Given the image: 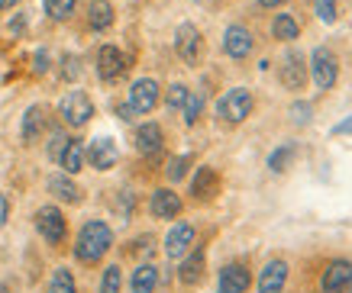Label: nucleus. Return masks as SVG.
Instances as JSON below:
<instances>
[{
  "label": "nucleus",
  "instance_id": "20e7f679",
  "mask_svg": "<svg viewBox=\"0 0 352 293\" xmlns=\"http://www.w3.org/2000/svg\"><path fill=\"white\" fill-rule=\"evenodd\" d=\"M58 113H62V119L68 126L81 129V126L91 123V116H94V104H91V97H87L85 91H68V94L62 97V104H58Z\"/></svg>",
  "mask_w": 352,
  "mask_h": 293
},
{
  "label": "nucleus",
  "instance_id": "9d476101",
  "mask_svg": "<svg viewBox=\"0 0 352 293\" xmlns=\"http://www.w3.org/2000/svg\"><path fill=\"white\" fill-rule=\"evenodd\" d=\"M85 152H87V158H91V167H97V171H110V167L117 165V158H120L117 142H113V139H107V136L94 139Z\"/></svg>",
  "mask_w": 352,
  "mask_h": 293
},
{
  "label": "nucleus",
  "instance_id": "473e14b6",
  "mask_svg": "<svg viewBox=\"0 0 352 293\" xmlns=\"http://www.w3.org/2000/svg\"><path fill=\"white\" fill-rule=\"evenodd\" d=\"M314 13L323 23H336V0H314Z\"/></svg>",
  "mask_w": 352,
  "mask_h": 293
},
{
  "label": "nucleus",
  "instance_id": "a211bd4d",
  "mask_svg": "<svg viewBox=\"0 0 352 293\" xmlns=\"http://www.w3.org/2000/svg\"><path fill=\"white\" fill-rule=\"evenodd\" d=\"M87 23H91V30H97V32L110 30V26H113V3H110V0H91Z\"/></svg>",
  "mask_w": 352,
  "mask_h": 293
},
{
  "label": "nucleus",
  "instance_id": "39448f33",
  "mask_svg": "<svg viewBox=\"0 0 352 293\" xmlns=\"http://www.w3.org/2000/svg\"><path fill=\"white\" fill-rule=\"evenodd\" d=\"M175 52L182 58L184 65H197L201 62V52H204V39H201V30L194 23H182L178 32H175Z\"/></svg>",
  "mask_w": 352,
  "mask_h": 293
},
{
  "label": "nucleus",
  "instance_id": "b1692460",
  "mask_svg": "<svg viewBox=\"0 0 352 293\" xmlns=\"http://www.w3.org/2000/svg\"><path fill=\"white\" fill-rule=\"evenodd\" d=\"M155 283H159V271H155L152 264H142V268H136V271H133L129 287H133V293H152V290H155Z\"/></svg>",
  "mask_w": 352,
  "mask_h": 293
},
{
  "label": "nucleus",
  "instance_id": "a878e982",
  "mask_svg": "<svg viewBox=\"0 0 352 293\" xmlns=\"http://www.w3.org/2000/svg\"><path fill=\"white\" fill-rule=\"evenodd\" d=\"M49 293H78L75 290V277L68 268H55L52 281H49Z\"/></svg>",
  "mask_w": 352,
  "mask_h": 293
},
{
  "label": "nucleus",
  "instance_id": "7ed1b4c3",
  "mask_svg": "<svg viewBox=\"0 0 352 293\" xmlns=\"http://www.w3.org/2000/svg\"><path fill=\"white\" fill-rule=\"evenodd\" d=\"M252 94L245 91V87H233V91H226L223 97H220V104H217V116L220 119H226V123H243L245 116L252 113Z\"/></svg>",
  "mask_w": 352,
  "mask_h": 293
},
{
  "label": "nucleus",
  "instance_id": "72a5a7b5",
  "mask_svg": "<svg viewBox=\"0 0 352 293\" xmlns=\"http://www.w3.org/2000/svg\"><path fill=\"white\" fill-rule=\"evenodd\" d=\"M188 165H191V158H188V155L171 158V161H168V178H171V180H182L184 171H188Z\"/></svg>",
  "mask_w": 352,
  "mask_h": 293
},
{
  "label": "nucleus",
  "instance_id": "f704fd0d",
  "mask_svg": "<svg viewBox=\"0 0 352 293\" xmlns=\"http://www.w3.org/2000/svg\"><path fill=\"white\" fill-rule=\"evenodd\" d=\"M291 123H298V126H307L310 123V104H294L291 106Z\"/></svg>",
  "mask_w": 352,
  "mask_h": 293
},
{
  "label": "nucleus",
  "instance_id": "4468645a",
  "mask_svg": "<svg viewBox=\"0 0 352 293\" xmlns=\"http://www.w3.org/2000/svg\"><path fill=\"white\" fill-rule=\"evenodd\" d=\"M149 209L155 220H175V216L182 213V197H178L175 190H155Z\"/></svg>",
  "mask_w": 352,
  "mask_h": 293
},
{
  "label": "nucleus",
  "instance_id": "6e6552de",
  "mask_svg": "<svg viewBox=\"0 0 352 293\" xmlns=\"http://www.w3.org/2000/svg\"><path fill=\"white\" fill-rule=\"evenodd\" d=\"M129 68V58L120 52L117 45H100V52H97V74H100V81H117L123 78Z\"/></svg>",
  "mask_w": 352,
  "mask_h": 293
},
{
  "label": "nucleus",
  "instance_id": "1a4fd4ad",
  "mask_svg": "<svg viewBox=\"0 0 352 293\" xmlns=\"http://www.w3.org/2000/svg\"><path fill=\"white\" fill-rule=\"evenodd\" d=\"M256 49V39H252V32L245 30V26H239V23H233V26H226L223 32V52L230 55V58H245V55Z\"/></svg>",
  "mask_w": 352,
  "mask_h": 293
},
{
  "label": "nucleus",
  "instance_id": "a18cd8bd",
  "mask_svg": "<svg viewBox=\"0 0 352 293\" xmlns=\"http://www.w3.org/2000/svg\"><path fill=\"white\" fill-rule=\"evenodd\" d=\"M217 293H220V290H217Z\"/></svg>",
  "mask_w": 352,
  "mask_h": 293
},
{
  "label": "nucleus",
  "instance_id": "c756f323",
  "mask_svg": "<svg viewBox=\"0 0 352 293\" xmlns=\"http://www.w3.org/2000/svg\"><path fill=\"white\" fill-rule=\"evenodd\" d=\"M184 123L188 126H194L197 123V116H201V110H204V94H197V91H194V94H188V100H184Z\"/></svg>",
  "mask_w": 352,
  "mask_h": 293
},
{
  "label": "nucleus",
  "instance_id": "e433bc0d",
  "mask_svg": "<svg viewBox=\"0 0 352 293\" xmlns=\"http://www.w3.org/2000/svg\"><path fill=\"white\" fill-rule=\"evenodd\" d=\"M45 68H49V52H36V58H32V71L45 74Z\"/></svg>",
  "mask_w": 352,
  "mask_h": 293
},
{
  "label": "nucleus",
  "instance_id": "4be33fe9",
  "mask_svg": "<svg viewBox=\"0 0 352 293\" xmlns=\"http://www.w3.org/2000/svg\"><path fill=\"white\" fill-rule=\"evenodd\" d=\"M85 158H87L85 142H81V139H72V142H68V148L62 152V161H58V165H62L68 174H78V171L85 167Z\"/></svg>",
  "mask_w": 352,
  "mask_h": 293
},
{
  "label": "nucleus",
  "instance_id": "f03ea898",
  "mask_svg": "<svg viewBox=\"0 0 352 293\" xmlns=\"http://www.w3.org/2000/svg\"><path fill=\"white\" fill-rule=\"evenodd\" d=\"M310 74H314L317 91H333V87H336L340 62H336V55H333L327 45H317V49L310 52Z\"/></svg>",
  "mask_w": 352,
  "mask_h": 293
},
{
  "label": "nucleus",
  "instance_id": "2f4dec72",
  "mask_svg": "<svg viewBox=\"0 0 352 293\" xmlns=\"http://www.w3.org/2000/svg\"><path fill=\"white\" fill-rule=\"evenodd\" d=\"M188 94H191V91H188L184 84H171L168 94H165V104H168V110H182L184 100H188Z\"/></svg>",
  "mask_w": 352,
  "mask_h": 293
},
{
  "label": "nucleus",
  "instance_id": "c9c22d12",
  "mask_svg": "<svg viewBox=\"0 0 352 293\" xmlns=\"http://www.w3.org/2000/svg\"><path fill=\"white\" fill-rule=\"evenodd\" d=\"M65 68H62V74H65V78H68V81H75V78H78V74H81V65H78V58H75V55H65Z\"/></svg>",
  "mask_w": 352,
  "mask_h": 293
},
{
  "label": "nucleus",
  "instance_id": "58836bf2",
  "mask_svg": "<svg viewBox=\"0 0 352 293\" xmlns=\"http://www.w3.org/2000/svg\"><path fill=\"white\" fill-rule=\"evenodd\" d=\"M333 136H352V116L349 119H342L340 126H333Z\"/></svg>",
  "mask_w": 352,
  "mask_h": 293
},
{
  "label": "nucleus",
  "instance_id": "cd10ccee",
  "mask_svg": "<svg viewBox=\"0 0 352 293\" xmlns=\"http://www.w3.org/2000/svg\"><path fill=\"white\" fill-rule=\"evenodd\" d=\"M43 3H45V13H49L52 20H68L78 7V0H43Z\"/></svg>",
  "mask_w": 352,
  "mask_h": 293
},
{
  "label": "nucleus",
  "instance_id": "f257e3e1",
  "mask_svg": "<svg viewBox=\"0 0 352 293\" xmlns=\"http://www.w3.org/2000/svg\"><path fill=\"white\" fill-rule=\"evenodd\" d=\"M110 245H113V232H110V226L107 222H100V220H91V222L81 226V232H78L75 258L81 264H97L110 251Z\"/></svg>",
  "mask_w": 352,
  "mask_h": 293
},
{
  "label": "nucleus",
  "instance_id": "412c9836",
  "mask_svg": "<svg viewBox=\"0 0 352 293\" xmlns=\"http://www.w3.org/2000/svg\"><path fill=\"white\" fill-rule=\"evenodd\" d=\"M49 190L55 194V200H65V203H81V187H78L72 178H65V174H55L49 180Z\"/></svg>",
  "mask_w": 352,
  "mask_h": 293
},
{
  "label": "nucleus",
  "instance_id": "dca6fc26",
  "mask_svg": "<svg viewBox=\"0 0 352 293\" xmlns=\"http://www.w3.org/2000/svg\"><path fill=\"white\" fill-rule=\"evenodd\" d=\"M249 290V271L243 264H226L220 271V293H245Z\"/></svg>",
  "mask_w": 352,
  "mask_h": 293
},
{
  "label": "nucleus",
  "instance_id": "37998d69",
  "mask_svg": "<svg viewBox=\"0 0 352 293\" xmlns=\"http://www.w3.org/2000/svg\"><path fill=\"white\" fill-rule=\"evenodd\" d=\"M0 293H10V287H7V283H0Z\"/></svg>",
  "mask_w": 352,
  "mask_h": 293
},
{
  "label": "nucleus",
  "instance_id": "bb28decb",
  "mask_svg": "<svg viewBox=\"0 0 352 293\" xmlns=\"http://www.w3.org/2000/svg\"><path fill=\"white\" fill-rule=\"evenodd\" d=\"M291 158H294V145H291V142H285V145H278L275 152L268 155V167H272L275 174H281V171L288 167V161H291Z\"/></svg>",
  "mask_w": 352,
  "mask_h": 293
},
{
  "label": "nucleus",
  "instance_id": "f3484780",
  "mask_svg": "<svg viewBox=\"0 0 352 293\" xmlns=\"http://www.w3.org/2000/svg\"><path fill=\"white\" fill-rule=\"evenodd\" d=\"M136 152L139 155H155V152H162V129L155 123H146L136 129Z\"/></svg>",
  "mask_w": 352,
  "mask_h": 293
},
{
  "label": "nucleus",
  "instance_id": "79ce46f5",
  "mask_svg": "<svg viewBox=\"0 0 352 293\" xmlns=\"http://www.w3.org/2000/svg\"><path fill=\"white\" fill-rule=\"evenodd\" d=\"M7 7H10V3H7V0H0V13L7 10Z\"/></svg>",
  "mask_w": 352,
  "mask_h": 293
},
{
  "label": "nucleus",
  "instance_id": "2eb2a0df",
  "mask_svg": "<svg viewBox=\"0 0 352 293\" xmlns=\"http://www.w3.org/2000/svg\"><path fill=\"white\" fill-rule=\"evenodd\" d=\"M288 281V264L285 261H268L265 271L258 274V293H281Z\"/></svg>",
  "mask_w": 352,
  "mask_h": 293
},
{
  "label": "nucleus",
  "instance_id": "ea45409f",
  "mask_svg": "<svg viewBox=\"0 0 352 293\" xmlns=\"http://www.w3.org/2000/svg\"><path fill=\"white\" fill-rule=\"evenodd\" d=\"M117 116H120V119H133L136 113H133V106H129V104H123V106H117Z\"/></svg>",
  "mask_w": 352,
  "mask_h": 293
},
{
  "label": "nucleus",
  "instance_id": "aec40b11",
  "mask_svg": "<svg viewBox=\"0 0 352 293\" xmlns=\"http://www.w3.org/2000/svg\"><path fill=\"white\" fill-rule=\"evenodd\" d=\"M45 129V110L43 106H30L26 110V116H23V142H36V139L43 136Z\"/></svg>",
  "mask_w": 352,
  "mask_h": 293
},
{
  "label": "nucleus",
  "instance_id": "c85d7f7f",
  "mask_svg": "<svg viewBox=\"0 0 352 293\" xmlns=\"http://www.w3.org/2000/svg\"><path fill=\"white\" fill-rule=\"evenodd\" d=\"M68 142H72V139L65 136V129H52V132H49V148H45L49 158H52V161H62V152L68 148Z\"/></svg>",
  "mask_w": 352,
  "mask_h": 293
},
{
  "label": "nucleus",
  "instance_id": "393cba45",
  "mask_svg": "<svg viewBox=\"0 0 352 293\" xmlns=\"http://www.w3.org/2000/svg\"><path fill=\"white\" fill-rule=\"evenodd\" d=\"M178 277H182V283H188V287H191V283H201V277H204V251H194L191 258L182 264V274H178Z\"/></svg>",
  "mask_w": 352,
  "mask_h": 293
},
{
  "label": "nucleus",
  "instance_id": "423d86ee",
  "mask_svg": "<svg viewBox=\"0 0 352 293\" xmlns=\"http://www.w3.org/2000/svg\"><path fill=\"white\" fill-rule=\"evenodd\" d=\"M36 229H39V235H43L49 245H62L65 232H68V222H65L58 207H43L36 213Z\"/></svg>",
  "mask_w": 352,
  "mask_h": 293
},
{
  "label": "nucleus",
  "instance_id": "5701e85b",
  "mask_svg": "<svg viewBox=\"0 0 352 293\" xmlns=\"http://www.w3.org/2000/svg\"><path fill=\"white\" fill-rule=\"evenodd\" d=\"M272 36H275V39H281V42H294L300 36L298 20H294L291 13H278L275 23H272Z\"/></svg>",
  "mask_w": 352,
  "mask_h": 293
},
{
  "label": "nucleus",
  "instance_id": "6ab92c4d",
  "mask_svg": "<svg viewBox=\"0 0 352 293\" xmlns=\"http://www.w3.org/2000/svg\"><path fill=\"white\" fill-rule=\"evenodd\" d=\"M217 187H220V178H217L214 167H197V174H194V180H191V194H194V197H201V200L214 197Z\"/></svg>",
  "mask_w": 352,
  "mask_h": 293
},
{
  "label": "nucleus",
  "instance_id": "7c9ffc66",
  "mask_svg": "<svg viewBox=\"0 0 352 293\" xmlns=\"http://www.w3.org/2000/svg\"><path fill=\"white\" fill-rule=\"evenodd\" d=\"M120 283H123V274L117 264H110L104 271V281H100V293H120Z\"/></svg>",
  "mask_w": 352,
  "mask_h": 293
},
{
  "label": "nucleus",
  "instance_id": "4c0bfd02",
  "mask_svg": "<svg viewBox=\"0 0 352 293\" xmlns=\"http://www.w3.org/2000/svg\"><path fill=\"white\" fill-rule=\"evenodd\" d=\"M7 216H10V200H7V194H0V229L7 226Z\"/></svg>",
  "mask_w": 352,
  "mask_h": 293
},
{
  "label": "nucleus",
  "instance_id": "0eeeda50",
  "mask_svg": "<svg viewBox=\"0 0 352 293\" xmlns=\"http://www.w3.org/2000/svg\"><path fill=\"white\" fill-rule=\"evenodd\" d=\"M126 104L133 106V113L136 116L152 113V110L159 106V84L152 81V78H139V81H133Z\"/></svg>",
  "mask_w": 352,
  "mask_h": 293
},
{
  "label": "nucleus",
  "instance_id": "a19ab883",
  "mask_svg": "<svg viewBox=\"0 0 352 293\" xmlns=\"http://www.w3.org/2000/svg\"><path fill=\"white\" fill-rule=\"evenodd\" d=\"M281 3H285V0H258V7H265V10H275Z\"/></svg>",
  "mask_w": 352,
  "mask_h": 293
},
{
  "label": "nucleus",
  "instance_id": "c03bdc74",
  "mask_svg": "<svg viewBox=\"0 0 352 293\" xmlns=\"http://www.w3.org/2000/svg\"><path fill=\"white\" fill-rule=\"evenodd\" d=\"M7 3H10V7H13V3H20V0H7Z\"/></svg>",
  "mask_w": 352,
  "mask_h": 293
},
{
  "label": "nucleus",
  "instance_id": "ddd939ff",
  "mask_svg": "<svg viewBox=\"0 0 352 293\" xmlns=\"http://www.w3.org/2000/svg\"><path fill=\"white\" fill-rule=\"evenodd\" d=\"M307 81V65L300 58V52H288L285 55V65H281V84L288 91H300Z\"/></svg>",
  "mask_w": 352,
  "mask_h": 293
},
{
  "label": "nucleus",
  "instance_id": "9b49d317",
  "mask_svg": "<svg viewBox=\"0 0 352 293\" xmlns=\"http://www.w3.org/2000/svg\"><path fill=\"white\" fill-rule=\"evenodd\" d=\"M323 293H352V264L349 261H333L320 281Z\"/></svg>",
  "mask_w": 352,
  "mask_h": 293
},
{
  "label": "nucleus",
  "instance_id": "f8f14e48",
  "mask_svg": "<svg viewBox=\"0 0 352 293\" xmlns=\"http://www.w3.org/2000/svg\"><path fill=\"white\" fill-rule=\"evenodd\" d=\"M191 245H194V226L191 222H178V226H171L168 235H165V255H168V258H182Z\"/></svg>",
  "mask_w": 352,
  "mask_h": 293
}]
</instances>
